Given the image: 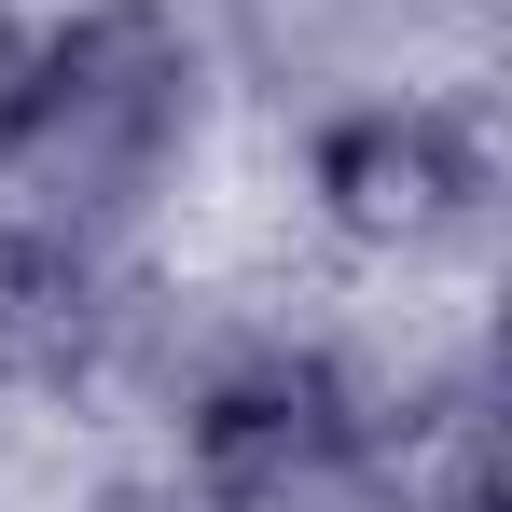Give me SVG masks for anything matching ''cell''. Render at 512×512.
<instances>
[{"label": "cell", "instance_id": "6da1fadb", "mask_svg": "<svg viewBox=\"0 0 512 512\" xmlns=\"http://www.w3.org/2000/svg\"><path fill=\"white\" fill-rule=\"evenodd\" d=\"M208 14L194 0H70L28 28V84L0 125V208L56 222L97 250H139V222L180 194L194 139H208Z\"/></svg>", "mask_w": 512, "mask_h": 512}, {"label": "cell", "instance_id": "7a4b0ae2", "mask_svg": "<svg viewBox=\"0 0 512 512\" xmlns=\"http://www.w3.org/2000/svg\"><path fill=\"white\" fill-rule=\"evenodd\" d=\"M499 208V111L485 84H346L305 111V222L360 263H429Z\"/></svg>", "mask_w": 512, "mask_h": 512}, {"label": "cell", "instance_id": "3957f363", "mask_svg": "<svg viewBox=\"0 0 512 512\" xmlns=\"http://www.w3.org/2000/svg\"><path fill=\"white\" fill-rule=\"evenodd\" d=\"M139 291H153L139 250H97V236L0 208V402H97L125 374Z\"/></svg>", "mask_w": 512, "mask_h": 512}, {"label": "cell", "instance_id": "277c9868", "mask_svg": "<svg viewBox=\"0 0 512 512\" xmlns=\"http://www.w3.org/2000/svg\"><path fill=\"white\" fill-rule=\"evenodd\" d=\"M416 0H222L208 14V56H236L263 97H346V84H374V42L402 28Z\"/></svg>", "mask_w": 512, "mask_h": 512}, {"label": "cell", "instance_id": "5b68a950", "mask_svg": "<svg viewBox=\"0 0 512 512\" xmlns=\"http://www.w3.org/2000/svg\"><path fill=\"white\" fill-rule=\"evenodd\" d=\"M208 512H402L388 457L374 443H319V457H277V471H236V485H194Z\"/></svg>", "mask_w": 512, "mask_h": 512}, {"label": "cell", "instance_id": "8992f818", "mask_svg": "<svg viewBox=\"0 0 512 512\" xmlns=\"http://www.w3.org/2000/svg\"><path fill=\"white\" fill-rule=\"evenodd\" d=\"M70 512H208V499H194L180 471H97V485H84Z\"/></svg>", "mask_w": 512, "mask_h": 512}, {"label": "cell", "instance_id": "52a82bcc", "mask_svg": "<svg viewBox=\"0 0 512 512\" xmlns=\"http://www.w3.org/2000/svg\"><path fill=\"white\" fill-rule=\"evenodd\" d=\"M28 28H42V14H14V0H0V125H14V84H28Z\"/></svg>", "mask_w": 512, "mask_h": 512}]
</instances>
